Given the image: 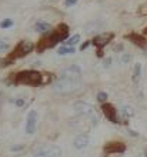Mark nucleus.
I'll use <instances>...</instances> for the list:
<instances>
[{"mask_svg":"<svg viewBox=\"0 0 147 157\" xmlns=\"http://www.w3.org/2000/svg\"><path fill=\"white\" fill-rule=\"evenodd\" d=\"M32 49H33V43H32V41L23 40V41L20 43V44L17 46L16 53H14V57H20V56H23V54L29 53V52H30Z\"/></svg>","mask_w":147,"mask_h":157,"instance_id":"nucleus-7","label":"nucleus"},{"mask_svg":"<svg viewBox=\"0 0 147 157\" xmlns=\"http://www.w3.org/2000/svg\"><path fill=\"white\" fill-rule=\"evenodd\" d=\"M76 50L74 47H70V46H60L57 50V54L59 56H66V54H73Z\"/></svg>","mask_w":147,"mask_h":157,"instance_id":"nucleus-12","label":"nucleus"},{"mask_svg":"<svg viewBox=\"0 0 147 157\" xmlns=\"http://www.w3.org/2000/svg\"><path fill=\"white\" fill-rule=\"evenodd\" d=\"M141 73H143V66H141V63H136L134 69H133V82L139 83V80L141 78Z\"/></svg>","mask_w":147,"mask_h":157,"instance_id":"nucleus-9","label":"nucleus"},{"mask_svg":"<svg viewBox=\"0 0 147 157\" xmlns=\"http://www.w3.org/2000/svg\"><path fill=\"white\" fill-rule=\"evenodd\" d=\"M9 44H7V41H4V40H0V52H3V50H7Z\"/></svg>","mask_w":147,"mask_h":157,"instance_id":"nucleus-21","label":"nucleus"},{"mask_svg":"<svg viewBox=\"0 0 147 157\" xmlns=\"http://www.w3.org/2000/svg\"><path fill=\"white\" fill-rule=\"evenodd\" d=\"M89 144H90V137L87 134H79V136L74 137V140H73V147L76 150L86 149Z\"/></svg>","mask_w":147,"mask_h":157,"instance_id":"nucleus-6","label":"nucleus"},{"mask_svg":"<svg viewBox=\"0 0 147 157\" xmlns=\"http://www.w3.org/2000/svg\"><path fill=\"white\" fill-rule=\"evenodd\" d=\"M17 80L26 84H37L40 83V75L36 71H26V73H20L17 76Z\"/></svg>","mask_w":147,"mask_h":157,"instance_id":"nucleus-5","label":"nucleus"},{"mask_svg":"<svg viewBox=\"0 0 147 157\" xmlns=\"http://www.w3.org/2000/svg\"><path fill=\"white\" fill-rule=\"evenodd\" d=\"M77 2L79 0H64V6L66 7H72V6H74Z\"/></svg>","mask_w":147,"mask_h":157,"instance_id":"nucleus-20","label":"nucleus"},{"mask_svg":"<svg viewBox=\"0 0 147 157\" xmlns=\"http://www.w3.org/2000/svg\"><path fill=\"white\" fill-rule=\"evenodd\" d=\"M103 113H104V116L110 120L111 123H117V117H116L117 112L114 110V107L111 104H104L103 106Z\"/></svg>","mask_w":147,"mask_h":157,"instance_id":"nucleus-8","label":"nucleus"},{"mask_svg":"<svg viewBox=\"0 0 147 157\" xmlns=\"http://www.w3.org/2000/svg\"><path fill=\"white\" fill-rule=\"evenodd\" d=\"M122 112H123V114H124L126 117H131V116H134V109L131 107V106H123Z\"/></svg>","mask_w":147,"mask_h":157,"instance_id":"nucleus-15","label":"nucleus"},{"mask_svg":"<svg viewBox=\"0 0 147 157\" xmlns=\"http://www.w3.org/2000/svg\"><path fill=\"white\" fill-rule=\"evenodd\" d=\"M106 151H124V146L122 143H110L106 147Z\"/></svg>","mask_w":147,"mask_h":157,"instance_id":"nucleus-13","label":"nucleus"},{"mask_svg":"<svg viewBox=\"0 0 147 157\" xmlns=\"http://www.w3.org/2000/svg\"><path fill=\"white\" fill-rule=\"evenodd\" d=\"M25 103H26L25 99H17L16 101H14V106H16V107H23V106H25Z\"/></svg>","mask_w":147,"mask_h":157,"instance_id":"nucleus-19","label":"nucleus"},{"mask_svg":"<svg viewBox=\"0 0 147 157\" xmlns=\"http://www.w3.org/2000/svg\"><path fill=\"white\" fill-rule=\"evenodd\" d=\"M80 84H82V70L77 66H72L60 71L59 78L53 84V90L56 93L64 94L77 90Z\"/></svg>","mask_w":147,"mask_h":157,"instance_id":"nucleus-1","label":"nucleus"},{"mask_svg":"<svg viewBox=\"0 0 147 157\" xmlns=\"http://www.w3.org/2000/svg\"><path fill=\"white\" fill-rule=\"evenodd\" d=\"M110 63H111V59L109 57V59H106V60H104V64H103V66H104V67H110Z\"/></svg>","mask_w":147,"mask_h":157,"instance_id":"nucleus-22","label":"nucleus"},{"mask_svg":"<svg viewBox=\"0 0 147 157\" xmlns=\"http://www.w3.org/2000/svg\"><path fill=\"white\" fill-rule=\"evenodd\" d=\"M130 62V54L129 53H123L122 54V63L123 64H126V63Z\"/></svg>","mask_w":147,"mask_h":157,"instance_id":"nucleus-18","label":"nucleus"},{"mask_svg":"<svg viewBox=\"0 0 147 157\" xmlns=\"http://www.w3.org/2000/svg\"><path fill=\"white\" fill-rule=\"evenodd\" d=\"M61 149L59 146H43L37 149L33 154V157H60Z\"/></svg>","mask_w":147,"mask_h":157,"instance_id":"nucleus-2","label":"nucleus"},{"mask_svg":"<svg viewBox=\"0 0 147 157\" xmlns=\"http://www.w3.org/2000/svg\"><path fill=\"white\" fill-rule=\"evenodd\" d=\"M12 26H13L12 19H4L3 21H0V27L2 29H7V27H12Z\"/></svg>","mask_w":147,"mask_h":157,"instance_id":"nucleus-16","label":"nucleus"},{"mask_svg":"<svg viewBox=\"0 0 147 157\" xmlns=\"http://www.w3.org/2000/svg\"><path fill=\"white\" fill-rule=\"evenodd\" d=\"M113 37L110 33H107V34H102V36H97V37L94 39V44H97V46H104L109 43V40Z\"/></svg>","mask_w":147,"mask_h":157,"instance_id":"nucleus-11","label":"nucleus"},{"mask_svg":"<svg viewBox=\"0 0 147 157\" xmlns=\"http://www.w3.org/2000/svg\"><path fill=\"white\" fill-rule=\"evenodd\" d=\"M79 41H80V34H73L72 37L67 39V41H66V44L70 46V47H74L76 44H79Z\"/></svg>","mask_w":147,"mask_h":157,"instance_id":"nucleus-14","label":"nucleus"},{"mask_svg":"<svg viewBox=\"0 0 147 157\" xmlns=\"http://www.w3.org/2000/svg\"><path fill=\"white\" fill-rule=\"evenodd\" d=\"M52 2H54V0H41V3H52Z\"/></svg>","mask_w":147,"mask_h":157,"instance_id":"nucleus-23","label":"nucleus"},{"mask_svg":"<svg viewBox=\"0 0 147 157\" xmlns=\"http://www.w3.org/2000/svg\"><path fill=\"white\" fill-rule=\"evenodd\" d=\"M34 29H36V32H39V33H47V32H50L52 26H50L49 23H46V21H37L36 25H34Z\"/></svg>","mask_w":147,"mask_h":157,"instance_id":"nucleus-10","label":"nucleus"},{"mask_svg":"<svg viewBox=\"0 0 147 157\" xmlns=\"http://www.w3.org/2000/svg\"><path fill=\"white\" fill-rule=\"evenodd\" d=\"M73 110L80 116H86V117H93L96 116L94 113V107L90 103L86 101H74L73 103Z\"/></svg>","mask_w":147,"mask_h":157,"instance_id":"nucleus-3","label":"nucleus"},{"mask_svg":"<svg viewBox=\"0 0 147 157\" xmlns=\"http://www.w3.org/2000/svg\"><path fill=\"white\" fill-rule=\"evenodd\" d=\"M37 127V112L36 110H30L27 117H26V126H25V132L27 134H33L36 132Z\"/></svg>","mask_w":147,"mask_h":157,"instance_id":"nucleus-4","label":"nucleus"},{"mask_svg":"<svg viewBox=\"0 0 147 157\" xmlns=\"http://www.w3.org/2000/svg\"><path fill=\"white\" fill-rule=\"evenodd\" d=\"M97 100L100 101V103H104L107 100V93H104V91H100L97 94Z\"/></svg>","mask_w":147,"mask_h":157,"instance_id":"nucleus-17","label":"nucleus"}]
</instances>
